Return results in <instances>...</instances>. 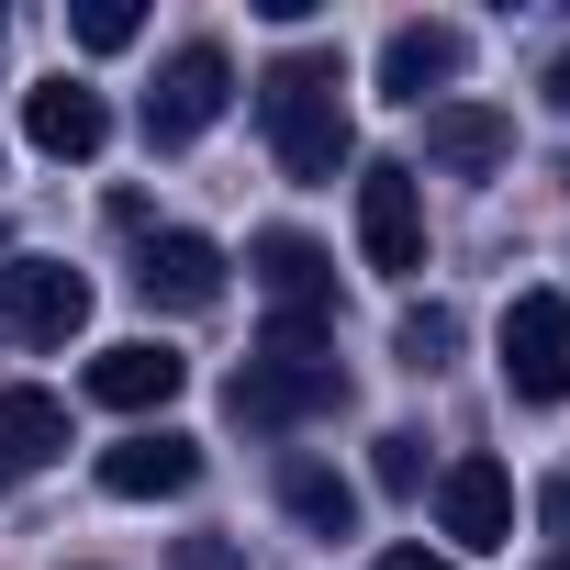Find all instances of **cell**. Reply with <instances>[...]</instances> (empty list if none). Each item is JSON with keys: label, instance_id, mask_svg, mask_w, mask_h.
Segmentation results:
<instances>
[{"label": "cell", "instance_id": "1", "mask_svg": "<svg viewBox=\"0 0 570 570\" xmlns=\"http://www.w3.org/2000/svg\"><path fill=\"white\" fill-rule=\"evenodd\" d=\"M257 124H268V157L292 168L303 190H336V168L358 157V112H347V57L336 46H292L257 68Z\"/></svg>", "mask_w": 570, "mask_h": 570}, {"label": "cell", "instance_id": "2", "mask_svg": "<svg viewBox=\"0 0 570 570\" xmlns=\"http://www.w3.org/2000/svg\"><path fill=\"white\" fill-rule=\"evenodd\" d=\"M336 403H347V370H336V325H314V314H268L257 358L224 381V414L257 425V436H292Z\"/></svg>", "mask_w": 570, "mask_h": 570}, {"label": "cell", "instance_id": "3", "mask_svg": "<svg viewBox=\"0 0 570 570\" xmlns=\"http://www.w3.org/2000/svg\"><path fill=\"white\" fill-rule=\"evenodd\" d=\"M224 101H235V57H224L213 35H190V46L157 68V90H146V146L168 157V146L213 135V124H224Z\"/></svg>", "mask_w": 570, "mask_h": 570}, {"label": "cell", "instance_id": "4", "mask_svg": "<svg viewBox=\"0 0 570 570\" xmlns=\"http://www.w3.org/2000/svg\"><path fill=\"white\" fill-rule=\"evenodd\" d=\"M358 257L381 279H414L425 268V190H414L403 157H370L358 168Z\"/></svg>", "mask_w": 570, "mask_h": 570}, {"label": "cell", "instance_id": "5", "mask_svg": "<svg viewBox=\"0 0 570 570\" xmlns=\"http://www.w3.org/2000/svg\"><path fill=\"white\" fill-rule=\"evenodd\" d=\"M503 392L514 403L570 392V292H514L503 303Z\"/></svg>", "mask_w": 570, "mask_h": 570}, {"label": "cell", "instance_id": "6", "mask_svg": "<svg viewBox=\"0 0 570 570\" xmlns=\"http://www.w3.org/2000/svg\"><path fill=\"white\" fill-rule=\"evenodd\" d=\"M0 314H12L23 347H68L90 325V279L68 257H12V268H0Z\"/></svg>", "mask_w": 570, "mask_h": 570}, {"label": "cell", "instance_id": "7", "mask_svg": "<svg viewBox=\"0 0 570 570\" xmlns=\"http://www.w3.org/2000/svg\"><path fill=\"white\" fill-rule=\"evenodd\" d=\"M246 279L268 292V314H314V325H336V257H325L314 235H292V224L246 235Z\"/></svg>", "mask_w": 570, "mask_h": 570}, {"label": "cell", "instance_id": "8", "mask_svg": "<svg viewBox=\"0 0 570 570\" xmlns=\"http://www.w3.org/2000/svg\"><path fill=\"white\" fill-rule=\"evenodd\" d=\"M135 292H146L157 314H213V303H224V246L190 235V224L146 235V246H135Z\"/></svg>", "mask_w": 570, "mask_h": 570}, {"label": "cell", "instance_id": "9", "mask_svg": "<svg viewBox=\"0 0 570 570\" xmlns=\"http://www.w3.org/2000/svg\"><path fill=\"white\" fill-rule=\"evenodd\" d=\"M436 525L481 559V548H514V470L503 459H448L436 470Z\"/></svg>", "mask_w": 570, "mask_h": 570}, {"label": "cell", "instance_id": "10", "mask_svg": "<svg viewBox=\"0 0 570 570\" xmlns=\"http://www.w3.org/2000/svg\"><path fill=\"white\" fill-rule=\"evenodd\" d=\"M23 146L79 168V157H101V146H112V101H101L90 79H35V90H23Z\"/></svg>", "mask_w": 570, "mask_h": 570}, {"label": "cell", "instance_id": "11", "mask_svg": "<svg viewBox=\"0 0 570 570\" xmlns=\"http://www.w3.org/2000/svg\"><path fill=\"white\" fill-rule=\"evenodd\" d=\"M179 381H190V358H179V347L124 336V347H101V358H90V381H79V392H90L101 414H168V403H179Z\"/></svg>", "mask_w": 570, "mask_h": 570}, {"label": "cell", "instance_id": "12", "mask_svg": "<svg viewBox=\"0 0 570 570\" xmlns=\"http://www.w3.org/2000/svg\"><path fill=\"white\" fill-rule=\"evenodd\" d=\"M190 481H202V436H179V425H135L124 448H101V492L112 503H168Z\"/></svg>", "mask_w": 570, "mask_h": 570}, {"label": "cell", "instance_id": "13", "mask_svg": "<svg viewBox=\"0 0 570 570\" xmlns=\"http://www.w3.org/2000/svg\"><path fill=\"white\" fill-rule=\"evenodd\" d=\"M459 68H470V35L459 23H392L381 35V90L414 101V112H436V90H459Z\"/></svg>", "mask_w": 570, "mask_h": 570}, {"label": "cell", "instance_id": "14", "mask_svg": "<svg viewBox=\"0 0 570 570\" xmlns=\"http://www.w3.org/2000/svg\"><path fill=\"white\" fill-rule=\"evenodd\" d=\"M425 157H436V168H503V157H514V124L481 112V101H436V112H425Z\"/></svg>", "mask_w": 570, "mask_h": 570}, {"label": "cell", "instance_id": "15", "mask_svg": "<svg viewBox=\"0 0 570 570\" xmlns=\"http://www.w3.org/2000/svg\"><path fill=\"white\" fill-rule=\"evenodd\" d=\"M0 459H12V470L68 459V403H57V392H35V381H12V392H0Z\"/></svg>", "mask_w": 570, "mask_h": 570}, {"label": "cell", "instance_id": "16", "mask_svg": "<svg viewBox=\"0 0 570 570\" xmlns=\"http://www.w3.org/2000/svg\"><path fill=\"white\" fill-rule=\"evenodd\" d=\"M279 503H292L314 537H347V525H358V492H347L336 470H314V459H292V470H279Z\"/></svg>", "mask_w": 570, "mask_h": 570}, {"label": "cell", "instance_id": "17", "mask_svg": "<svg viewBox=\"0 0 570 570\" xmlns=\"http://www.w3.org/2000/svg\"><path fill=\"white\" fill-rule=\"evenodd\" d=\"M392 347H403V370H448V358H459V314H448V303H414Z\"/></svg>", "mask_w": 570, "mask_h": 570}, {"label": "cell", "instance_id": "18", "mask_svg": "<svg viewBox=\"0 0 570 570\" xmlns=\"http://www.w3.org/2000/svg\"><path fill=\"white\" fill-rule=\"evenodd\" d=\"M68 35H79L90 57H124V46L146 35V12H135V0H79V12H68Z\"/></svg>", "mask_w": 570, "mask_h": 570}, {"label": "cell", "instance_id": "19", "mask_svg": "<svg viewBox=\"0 0 570 570\" xmlns=\"http://www.w3.org/2000/svg\"><path fill=\"white\" fill-rule=\"evenodd\" d=\"M370 481H381V492H425V436H381Z\"/></svg>", "mask_w": 570, "mask_h": 570}, {"label": "cell", "instance_id": "20", "mask_svg": "<svg viewBox=\"0 0 570 570\" xmlns=\"http://www.w3.org/2000/svg\"><path fill=\"white\" fill-rule=\"evenodd\" d=\"M168 570H246V548H235V537H179Z\"/></svg>", "mask_w": 570, "mask_h": 570}, {"label": "cell", "instance_id": "21", "mask_svg": "<svg viewBox=\"0 0 570 570\" xmlns=\"http://www.w3.org/2000/svg\"><path fill=\"white\" fill-rule=\"evenodd\" d=\"M370 570H459V559H448V548H381Z\"/></svg>", "mask_w": 570, "mask_h": 570}, {"label": "cell", "instance_id": "22", "mask_svg": "<svg viewBox=\"0 0 570 570\" xmlns=\"http://www.w3.org/2000/svg\"><path fill=\"white\" fill-rule=\"evenodd\" d=\"M548 101H559V112H570V57H548Z\"/></svg>", "mask_w": 570, "mask_h": 570}, {"label": "cell", "instance_id": "23", "mask_svg": "<svg viewBox=\"0 0 570 570\" xmlns=\"http://www.w3.org/2000/svg\"><path fill=\"white\" fill-rule=\"evenodd\" d=\"M12 481H23V470H12V459H0V492H12Z\"/></svg>", "mask_w": 570, "mask_h": 570}, {"label": "cell", "instance_id": "24", "mask_svg": "<svg viewBox=\"0 0 570 570\" xmlns=\"http://www.w3.org/2000/svg\"><path fill=\"white\" fill-rule=\"evenodd\" d=\"M0 257H12V235H0Z\"/></svg>", "mask_w": 570, "mask_h": 570}, {"label": "cell", "instance_id": "25", "mask_svg": "<svg viewBox=\"0 0 570 570\" xmlns=\"http://www.w3.org/2000/svg\"><path fill=\"white\" fill-rule=\"evenodd\" d=\"M548 570H570V559H548Z\"/></svg>", "mask_w": 570, "mask_h": 570}]
</instances>
